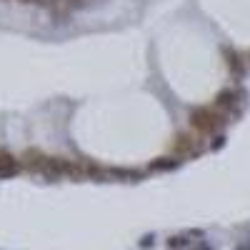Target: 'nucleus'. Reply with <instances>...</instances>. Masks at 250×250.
<instances>
[{
  "instance_id": "1",
  "label": "nucleus",
  "mask_w": 250,
  "mask_h": 250,
  "mask_svg": "<svg viewBox=\"0 0 250 250\" xmlns=\"http://www.w3.org/2000/svg\"><path fill=\"white\" fill-rule=\"evenodd\" d=\"M190 123H193L195 130H200V133H205V135H210V133H215V130L223 128L225 120H223L220 113H215V110H210V108H198V110H193Z\"/></svg>"
},
{
  "instance_id": "7",
  "label": "nucleus",
  "mask_w": 250,
  "mask_h": 250,
  "mask_svg": "<svg viewBox=\"0 0 250 250\" xmlns=\"http://www.w3.org/2000/svg\"><path fill=\"white\" fill-rule=\"evenodd\" d=\"M238 250H250V245H240V248H238Z\"/></svg>"
},
{
  "instance_id": "5",
  "label": "nucleus",
  "mask_w": 250,
  "mask_h": 250,
  "mask_svg": "<svg viewBox=\"0 0 250 250\" xmlns=\"http://www.w3.org/2000/svg\"><path fill=\"white\" fill-rule=\"evenodd\" d=\"M225 58H228V65H230L238 75H243V62H240L238 53H233V50H228V48H225Z\"/></svg>"
},
{
  "instance_id": "3",
  "label": "nucleus",
  "mask_w": 250,
  "mask_h": 250,
  "mask_svg": "<svg viewBox=\"0 0 250 250\" xmlns=\"http://www.w3.org/2000/svg\"><path fill=\"white\" fill-rule=\"evenodd\" d=\"M18 170L15 160L8 155V153H0V175H13Z\"/></svg>"
},
{
  "instance_id": "6",
  "label": "nucleus",
  "mask_w": 250,
  "mask_h": 250,
  "mask_svg": "<svg viewBox=\"0 0 250 250\" xmlns=\"http://www.w3.org/2000/svg\"><path fill=\"white\" fill-rule=\"evenodd\" d=\"M35 3H43V5H50V3H55V0H35Z\"/></svg>"
},
{
  "instance_id": "2",
  "label": "nucleus",
  "mask_w": 250,
  "mask_h": 250,
  "mask_svg": "<svg viewBox=\"0 0 250 250\" xmlns=\"http://www.w3.org/2000/svg\"><path fill=\"white\" fill-rule=\"evenodd\" d=\"M173 150H175L178 155H195V153L200 150V145H198V140H195L193 135L183 133V135H178V138H175Z\"/></svg>"
},
{
  "instance_id": "4",
  "label": "nucleus",
  "mask_w": 250,
  "mask_h": 250,
  "mask_svg": "<svg viewBox=\"0 0 250 250\" xmlns=\"http://www.w3.org/2000/svg\"><path fill=\"white\" fill-rule=\"evenodd\" d=\"M215 105H218V108H223V110L235 108V93H230V90L220 93V95H218V100H215Z\"/></svg>"
}]
</instances>
